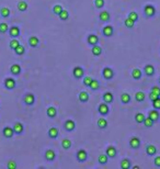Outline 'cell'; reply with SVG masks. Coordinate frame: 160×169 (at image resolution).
I'll list each match as a JSON object with an SVG mask.
<instances>
[{"instance_id": "1", "label": "cell", "mask_w": 160, "mask_h": 169, "mask_svg": "<svg viewBox=\"0 0 160 169\" xmlns=\"http://www.w3.org/2000/svg\"><path fill=\"white\" fill-rule=\"evenodd\" d=\"M114 75H115V73H114V70L111 67H104L103 70H102V77H103V79H105V80H111V79H113Z\"/></svg>"}, {"instance_id": "2", "label": "cell", "mask_w": 160, "mask_h": 169, "mask_svg": "<svg viewBox=\"0 0 160 169\" xmlns=\"http://www.w3.org/2000/svg\"><path fill=\"white\" fill-rule=\"evenodd\" d=\"M98 112L101 116H105V115H108L109 112H110L109 104H108L106 102H104V101H103L102 103H100V104L98 106Z\"/></svg>"}, {"instance_id": "3", "label": "cell", "mask_w": 160, "mask_h": 169, "mask_svg": "<svg viewBox=\"0 0 160 169\" xmlns=\"http://www.w3.org/2000/svg\"><path fill=\"white\" fill-rule=\"evenodd\" d=\"M144 14L147 18H154L156 15V8L153 5H146L144 7Z\"/></svg>"}, {"instance_id": "4", "label": "cell", "mask_w": 160, "mask_h": 169, "mask_svg": "<svg viewBox=\"0 0 160 169\" xmlns=\"http://www.w3.org/2000/svg\"><path fill=\"white\" fill-rule=\"evenodd\" d=\"M23 102H24L25 106H33V104L35 103V96L33 94H31V92L25 94L24 97H23Z\"/></svg>"}, {"instance_id": "5", "label": "cell", "mask_w": 160, "mask_h": 169, "mask_svg": "<svg viewBox=\"0 0 160 169\" xmlns=\"http://www.w3.org/2000/svg\"><path fill=\"white\" fill-rule=\"evenodd\" d=\"M3 86H5V88L8 89V90H13L14 88L17 87V81H15V79H14V78H10V77H8V78L5 79Z\"/></svg>"}, {"instance_id": "6", "label": "cell", "mask_w": 160, "mask_h": 169, "mask_svg": "<svg viewBox=\"0 0 160 169\" xmlns=\"http://www.w3.org/2000/svg\"><path fill=\"white\" fill-rule=\"evenodd\" d=\"M141 144H142V142L137 136H133L129 139V147L132 149H138L141 147Z\"/></svg>"}, {"instance_id": "7", "label": "cell", "mask_w": 160, "mask_h": 169, "mask_svg": "<svg viewBox=\"0 0 160 169\" xmlns=\"http://www.w3.org/2000/svg\"><path fill=\"white\" fill-rule=\"evenodd\" d=\"M73 76H74L76 79H81L85 76V70H83L82 67H80V66H76L73 69Z\"/></svg>"}, {"instance_id": "8", "label": "cell", "mask_w": 160, "mask_h": 169, "mask_svg": "<svg viewBox=\"0 0 160 169\" xmlns=\"http://www.w3.org/2000/svg\"><path fill=\"white\" fill-rule=\"evenodd\" d=\"M76 158L79 163H85L88 158V153L85 149H79L76 153Z\"/></svg>"}, {"instance_id": "9", "label": "cell", "mask_w": 160, "mask_h": 169, "mask_svg": "<svg viewBox=\"0 0 160 169\" xmlns=\"http://www.w3.org/2000/svg\"><path fill=\"white\" fill-rule=\"evenodd\" d=\"M9 35L11 36V38H19L20 36V34H21V31H20V28L17 26V25H12V26H10L9 28Z\"/></svg>"}, {"instance_id": "10", "label": "cell", "mask_w": 160, "mask_h": 169, "mask_svg": "<svg viewBox=\"0 0 160 169\" xmlns=\"http://www.w3.org/2000/svg\"><path fill=\"white\" fill-rule=\"evenodd\" d=\"M64 129L67 132H73L76 129V122L71 119L66 120L65 123H64Z\"/></svg>"}, {"instance_id": "11", "label": "cell", "mask_w": 160, "mask_h": 169, "mask_svg": "<svg viewBox=\"0 0 160 169\" xmlns=\"http://www.w3.org/2000/svg\"><path fill=\"white\" fill-rule=\"evenodd\" d=\"M148 116L153 120L155 123H156V122H158V121L160 120L159 110H156V109H151V110H149V112H148Z\"/></svg>"}, {"instance_id": "12", "label": "cell", "mask_w": 160, "mask_h": 169, "mask_svg": "<svg viewBox=\"0 0 160 169\" xmlns=\"http://www.w3.org/2000/svg\"><path fill=\"white\" fill-rule=\"evenodd\" d=\"M102 34L105 38H111L112 35L114 34V29L112 25H105L104 28L102 29Z\"/></svg>"}, {"instance_id": "13", "label": "cell", "mask_w": 160, "mask_h": 169, "mask_svg": "<svg viewBox=\"0 0 160 169\" xmlns=\"http://www.w3.org/2000/svg\"><path fill=\"white\" fill-rule=\"evenodd\" d=\"M99 20L101 22H109L111 20V14H110L109 11H106V10L100 11V13H99Z\"/></svg>"}, {"instance_id": "14", "label": "cell", "mask_w": 160, "mask_h": 169, "mask_svg": "<svg viewBox=\"0 0 160 169\" xmlns=\"http://www.w3.org/2000/svg\"><path fill=\"white\" fill-rule=\"evenodd\" d=\"M143 73L146 76L150 77V76H154L155 74V67L151 65V64H147L144 66V69H143Z\"/></svg>"}, {"instance_id": "15", "label": "cell", "mask_w": 160, "mask_h": 169, "mask_svg": "<svg viewBox=\"0 0 160 169\" xmlns=\"http://www.w3.org/2000/svg\"><path fill=\"white\" fill-rule=\"evenodd\" d=\"M44 157H45V159H46L47 162H53V160H55L56 154H55V151H54V149H50V148L46 149L45 150V154H44Z\"/></svg>"}, {"instance_id": "16", "label": "cell", "mask_w": 160, "mask_h": 169, "mask_svg": "<svg viewBox=\"0 0 160 169\" xmlns=\"http://www.w3.org/2000/svg\"><path fill=\"white\" fill-rule=\"evenodd\" d=\"M12 127L13 131H14V134H17V135H21L24 132V125L21 122H15Z\"/></svg>"}, {"instance_id": "17", "label": "cell", "mask_w": 160, "mask_h": 169, "mask_svg": "<svg viewBox=\"0 0 160 169\" xmlns=\"http://www.w3.org/2000/svg\"><path fill=\"white\" fill-rule=\"evenodd\" d=\"M2 134L6 138H11L14 135V131H13V127L11 126H5L2 129Z\"/></svg>"}, {"instance_id": "18", "label": "cell", "mask_w": 160, "mask_h": 169, "mask_svg": "<svg viewBox=\"0 0 160 169\" xmlns=\"http://www.w3.org/2000/svg\"><path fill=\"white\" fill-rule=\"evenodd\" d=\"M87 43L89 44L90 46L97 45L99 43V36L95 35V34H89L88 38H87Z\"/></svg>"}, {"instance_id": "19", "label": "cell", "mask_w": 160, "mask_h": 169, "mask_svg": "<svg viewBox=\"0 0 160 169\" xmlns=\"http://www.w3.org/2000/svg\"><path fill=\"white\" fill-rule=\"evenodd\" d=\"M47 134H48V137L52 138V139H55V138L58 137V135H59V131H58V129L56 127V126H53V127H49L48 132H47Z\"/></svg>"}, {"instance_id": "20", "label": "cell", "mask_w": 160, "mask_h": 169, "mask_svg": "<svg viewBox=\"0 0 160 169\" xmlns=\"http://www.w3.org/2000/svg\"><path fill=\"white\" fill-rule=\"evenodd\" d=\"M21 71H22V69H21V66L19 65V64H13L10 66V73L14 76H19L21 74Z\"/></svg>"}, {"instance_id": "21", "label": "cell", "mask_w": 160, "mask_h": 169, "mask_svg": "<svg viewBox=\"0 0 160 169\" xmlns=\"http://www.w3.org/2000/svg\"><path fill=\"white\" fill-rule=\"evenodd\" d=\"M105 154L108 155L109 158H114V157L116 156L117 150L114 146H109V147H106V149H105Z\"/></svg>"}, {"instance_id": "22", "label": "cell", "mask_w": 160, "mask_h": 169, "mask_svg": "<svg viewBox=\"0 0 160 169\" xmlns=\"http://www.w3.org/2000/svg\"><path fill=\"white\" fill-rule=\"evenodd\" d=\"M146 154L148 156H155L157 154V147L153 144H148L146 146Z\"/></svg>"}, {"instance_id": "23", "label": "cell", "mask_w": 160, "mask_h": 169, "mask_svg": "<svg viewBox=\"0 0 160 169\" xmlns=\"http://www.w3.org/2000/svg\"><path fill=\"white\" fill-rule=\"evenodd\" d=\"M108 124H109L108 121H106V119L103 118V116H101V118H99L98 119L97 125H98V127L100 130H104V129H106V127H108Z\"/></svg>"}, {"instance_id": "24", "label": "cell", "mask_w": 160, "mask_h": 169, "mask_svg": "<svg viewBox=\"0 0 160 169\" xmlns=\"http://www.w3.org/2000/svg\"><path fill=\"white\" fill-rule=\"evenodd\" d=\"M102 99H103V101L106 102L108 104H110V103H112L113 100H114V97H113L112 92H110V91H106V92H104L103 96H102Z\"/></svg>"}, {"instance_id": "25", "label": "cell", "mask_w": 160, "mask_h": 169, "mask_svg": "<svg viewBox=\"0 0 160 169\" xmlns=\"http://www.w3.org/2000/svg\"><path fill=\"white\" fill-rule=\"evenodd\" d=\"M46 114H47V116H48L49 119H54V118H56V115H57V110H56L55 106H48V108L46 109Z\"/></svg>"}, {"instance_id": "26", "label": "cell", "mask_w": 160, "mask_h": 169, "mask_svg": "<svg viewBox=\"0 0 160 169\" xmlns=\"http://www.w3.org/2000/svg\"><path fill=\"white\" fill-rule=\"evenodd\" d=\"M78 99H79L80 102L86 103L89 101V94L87 91H80L79 94H78Z\"/></svg>"}, {"instance_id": "27", "label": "cell", "mask_w": 160, "mask_h": 169, "mask_svg": "<svg viewBox=\"0 0 160 169\" xmlns=\"http://www.w3.org/2000/svg\"><path fill=\"white\" fill-rule=\"evenodd\" d=\"M91 53H92L93 56H100L102 54V47L99 46L98 44L97 45H93L91 47Z\"/></svg>"}, {"instance_id": "28", "label": "cell", "mask_w": 160, "mask_h": 169, "mask_svg": "<svg viewBox=\"0 0 160 169\" xmlns=\"http://www.w3.org/2000/svg\"><path fill=\"white\" fill-rule=\"evenodd\" d=\"M142 76H143V73L139 68H134L132 70V77H133V79L138 80V79L142 78Z\"/></svg>"}, {"instance_id": "29", "label": "cell", "mask_w": 160, "mask_h": 169, "mask_svg": "<svg viewBox=\"0 0 160 169\" xmlns=\"http://www.w3.org/2000/svg\"><path fill=\"white\" fill-rule=\"evenodd\" d=\"M28 42H29V45L34 48V47H37V46H38L40 40H38V38H36V36H30Z\"/></svg>"}, {"instance_id": "30", "label": "cell", "mask_w": 160, "mask_h": 169, "mask_svg": "<svg viewBox=\"0 0 160 169\" xmlns=\"http://www.w3.org/2000/svg\"><path fill=\"white\" fill-rule=\"evenodd\" d=\"M132 100V97H130V94H127V92H123V94H121V102L123 103V104H127L129 103Z\"/></svg>"}, {"instance_id": "31", "label": "cell", "mask_w": 160, "mask_h": 169, "mask_svg": "<svg viewBox=\"0 0 160 169\" xmlns=\"http://www.w3.org/2000/svg\"><path fill=\"white\" fill-rule=\"evenodd\" d=\"M120 166H121V169H129L132 167V163H130V160L128 158H124V159L121 160Z\"/></svg>"}, {"instance_id": "32", "label": "cell", "mask_w": 160, "mask_h": 169, "mask_svg": "<svg viewBox=\"0 0 160 169\" xmlns=\"http://www.w3.org/2000/svg\"><path fill=\"white\" fill-rule=\"evenodd\" d=\"M18 10L20 12H24L28 10V2L24 1V0H21V1H19L18 2Z\"/></svg>"}, {"instance_id": "33", "label": "cell", "mask_w": 160, "mask_h": 169, "mask_svg": "<svg viewBox=\"0 0 160 169\" xmlns=\"http://www.w3.org/2000/svg\"><path fill=\"white\" fill-rule=\"evenodd\" d=\"M98 162L100 165H106L108 164V162H109V157H108V155L105 154V153H103V154H100L98 157Z\"/></svg>"}, {"instance_id": "34", "label": "cell", "mask_w": 160, "mask_h": 169, "mask_svg": "<svg viewBox=\"0 0 160 169\" xmlns=\"http://www.w3.org/2000/svg\"><path fill=\"white\" fill-rule=\"evenodd\" d=\"M0 15L2 17V18H9L10 17V9L9 8H7V7H2L1 9H0Z\"/></svg>"}, {"instance_id": "35", "label": "cell", "mask_w": 160, "mask_h": 169, "mask_svg": "<svg viewBox=\"0 0 160 169\" xmlns=\"http://www.w3.org/2000/svg\"><path fill=\"white\" fill-rule=\"evenodd\" d=\"M13 52L17 54V55H19V56H21V55H23L25 53V47L22 45V44H20V45H18L14 50H13Z\"/></svg>"}, {"instance_id": "36", "label": "cell", "mask_w": 160, "mask_h": 169, "mask_svg": "<svg viewBox=\"0 0 160 169\" xmlns=\"http://www.w3.org/2000/svg\"><path fill=\"white\" fill-rule=\"evenodd\" d=\"M145 98H146V94H145V92H143V91H137L135 94V100L137 102H143V101L145 100Z\"/></svg>"}, {"instance_id": "37", "label": "cell", "mask_w": 160, "mask_h": 169, "mask_svg": "<svg viewBox=\"0 0 160 169\" xmlns=\"http://www.w3.org/2000/svg\"><path fill=\"white\" fill-rule=\"evenodd\" d=\"M71 145H73L71 141L68 139V138H64L62 141V147L64 149H69V148L71 147Z\"/></svg>"}, {"instance_id": "38", "label": "cell", "mask_w": 160, "mask_h": 169, "mask_svg": "<svg viewBox=\"0 0 160 169\" xmlns=\"http://www.w3.org/2000/svg\"><path fill=\"white\" fill-rule=\"evenodd\" d=\"M58 17H59V19L62 20V21H67L68 18H69V12H68L67 10H65V9H63L61 13L58 14Z\"/></svg>"}, {"instance_id": "39", "label": "cell", "mask_w": 160, "mask_h": 169, "mask_svg": "<svg viewBox=\"0 0 160 169\" xmlns=\"http://www.w3.org/2000/svg\"><path fill=\"white\" fill-rule=\"evenodd\" d=\"M145 115L143 114L142 112H138V113H136L135 114V121H136V123H138V124H142L143 122H144V120H145Z\"/></svg>"}, {"instance_id": "40", "label": "cell", "mask_w": 160, "mask_h": 169, "mask_svg": "<svg viewBox=\"0 0 160 169\" xmlns=\"http://www.w3.org/2000/svg\"><path fill=\"white\" fill-rule=\"evenodd\" d=\"M135 23H136L135 21H133L132 19H129L128 17H127L126 19L124 20V25H125V26H126L127 29H132V28H133V26L135 25Z\"/></svg>"}, {"instance_id": "41", "label": "cell", "mask_w": 160, "mask_h": 169, "mask_svg": "<svg viewBox=\"0 0 160 169\" xmlns=\"http://www.w3.org/2000/svg\"><path fill=\"white\" fill-rule=\"evenodd\" d=\"M99 87H100V82L97 80V79H92V81H91V83L89 85V88L91 89V90H93V91H95V90H98Z\"/></svg>"}, {"instance_id": "42", "label": "cell", "mask_w": 160, "mask_h": 169, "mask_svg": "<svg viewBox=\"0 0 160 169\" xmlns=\"http://www.w3.org/2000/svg\"><path fill=\"white\" fill-rule=\"evenodd\" d=\"M8 31H9V25L7 24L6 22H1L0 23V33L5 34V33H8Z\"/></svg>"}, {"instance_id": "43", "label": "cell", "mask_w": 160, "mask_h": 169, "mask_svg": "<svg viewBox=\"0 0 160 169\" xmlns=\"http://www.w3.org/2000/svg\"><path fill=\"white\" fill-rule=\"evenodd\" d=\"M18 45H20V42H19V40L17 38H13L12 40L10 41V43H9V46H10V48H11L12 50H14Z\"/></svg>"}, {"instance_id": "44", "label": "cell", "mask_w": 160, "mask_h": 169, "mask_svg": "<svg viewBox=\"0 0 160 169\" xmlns=\"http://www.w3.org/2000/svg\"><path fill=\"white\" fill-rule=\"evenodd\" d=\"M154 121L150 119L149 116H147V118H145V120H144V122H143V124L146 126V127H151V126L154 125Z\"/></svg>"}, {"instance_id": "45", "label": "cell", "mask_w": 160, "mask_h": 169, "mask_svg": "<svg viewBox=\"0 0 160 169\" xmlns=\"http://www.w3.org/2000/svg\"><path fill=\"white\" fill-rule=\"evenodd\" d=\"M105 5V1L104 0H94V7L97 8V9H102Z\"/></svg>"}, {"instance_id": "46", "label": "cell", "mask_w": 160, "mask_h": 169, "mask_svg": "<svg viewBox=\"0 0 160 169\" xmlns=\"http://www.w3.org/2000/svg\"><path fill=\"white\" fill-rule=\"evenodd\" d=\"M128 18L129 19H132L133 21L137 22V21H138V13L136 12V11H130V12L128 13Z\"/></svg>"}, {"instance_id": "47", "label": "cell", "mask_w": 160, "mask_h": 169, "mask_svg": "<svg viewBox=\"0 0 160 169\" xmlns=\"http://www.w3.org/2000/svg\"><path fill=\"white\" fill-rule=\"evenodd\" d=\"M62 10H63V7L61 5H55V6L53 7V13L56 14V15H58Z\"/></svg>"}, {"instance_id": "48", "label": "cell", "mask_w": 160, "mask_h": 169, "mask_svg": "<svg viewBox=\"0 0 160 169\" xmlns=\"http://www.w3.org/2000/svg\"><path fill=\"white\" fill-rule=\"evenodd\" d=\"M92 79L93 78H91L90 76H83V85L86 86V87H89V85L91 83V81H92Z\"/></svg>"}, {"instance_id": "49", "label": "cell", "mask_w": 160, "mask_h": 169, "mask_svg": "<svg viewBox=\"0 0 160 169\" xmlns=\"http://www.w3.org/2000/svg\"><path fill=\"white\" fill-rule=\"evenodd\" d=\"M7 168L8 169H15L17 168V163H15V160H9L8 164H7Z\"/></svg>"}, {"instance_id": "50", "label": "cell", "mask_w": 160, "mask_h": 169, "mask_svg": "<svg viewBox=\"0 0 160 169\" xmlns=\"http://www.w3.org/2000/svg\"><path fill=\"white\" fill-rule=\"evenodd\" d=\"M153 108L156 110H160V97L153 101Z\"/></svg>"}, {"instance_id": "51", "label": "cell", "mask_w": 160, "mask_h": 169, "mask_svg": "<svg viewBox=\"0 0 160 169\" xmlns=\"http://www.w3.org/2000/svg\"><path fill=\"white\" fill-rule=\"evenodd\" d=\"M150 92H153V94H157V96H159L160 97V88L159 86H153L151 89H150Z\"/></svg>"}, {"instance_id": "52", "label": "cell", "mask_w": 160, "mask_h": 169, "mask_svg": "<svg viewBox=\"0 0 160 169\" xmlns=\"http://www.w3.org/2000/svg\"><path fill=\"white\" fill-rule=\"evenodd\" d=\"M154 165L156 167L160 168V156H156L154 159Z\"/></svg>"}, {"instance_id": "53", "label": "cell", "mask_w": 160, "mask_h": 169, "mask_svg": "<svg viewBox=\"0 0 160 169\" xmlns=\"http://www.w3.org/2000/svg\"><path fill=\"white\" fill-rule=\"evenodd\" d=\"M157 98H159V96H157V94H153V92H149V99H150L151 101L156 100Z\"/></svg>"}, {"instance_id": "54", "label": "cell", "mask_w": 160, "mask_h": 169, "mask_svg": "<svg viewBox=\"0 0 160 169\" xmlns=\"http://www.w3.org/2000/svg\"><path fill=\"white\" fill-rule=\"evenodd\" d=\"M133 168H134V169H138V168H139V166H134Z\"/></svg>"}, {"instance_id": "55", "label": "cell", "mask_w": 160, "mask_h": 169, "mask_svg": "<svg viewBox=\"0 0 160 169\" xmlns=\"http://www.w3.org/2000/svg\"><path fill=\"white\" fill-rule=\"evenodd\" d=\"M159 85H160V77H159Z\"/></svg>"}]
</instances>
